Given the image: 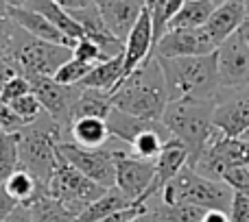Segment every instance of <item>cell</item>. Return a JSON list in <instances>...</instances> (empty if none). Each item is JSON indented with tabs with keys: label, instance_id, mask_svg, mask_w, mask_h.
I'll use <instances>...</instances> for the list:
<instances>
[{
	"label": "cell",
	"instance_id": "6da1fadb",
	"mask_svg": "<svg viewBox=\"0 0 249 222\" xmlns=\"http://www.w3.org/2000/svg\"><path fill=\"white\" fill-rule=\"evenodd\" d=\"M112 105L116 109L144 120H162V113L168 105V92L160 61L155 57L146 59L121 85L112 92Z\"/></svg>",
	"mask_w": 249,
	"mask_h": 222
},
{
	"label": "cell",
	"instance_id": "7a4b0ae2",
	"mask_svg": "<svg viewBox=\"0 0 249 222\" xmlns=\"http://www.w3.org/2000/svg\"><path fill=\"white\" fill-rule=\"evenodd\" d=\"M162 122L175 140L188 148L190 161H195L199 153L216 133L214 127V98H195V96H181V98L168 100L162 113Z\"/></svg>",
	"mask_w": 249,
	"mask_h": 222
},
{
	"label": "cell",
	"instance_id": "3957f363",
	"mask_svg": "<svg viewBox=\"0 0 249 222\" xmlns=\"http://www.w3.org/2000/svg\"><path fill=\"white\" fill-rule=\"evenodd\" d=\"M166 83L168 100L181 96L195 98H214L219 92V68H216V50L201 57H155Z\"/></svg>",
	"mask_w": 249,
	"mask_h": 222
},
{
	"label": "cell",
	"instance_id": "277c9868",
	"mask_svg": "<svg viewBox=\"0 0 249 222\" xmlns=\"http://www.w3.org/2000/svg\"><path fill=\"white\" fill-rule=\"evenodd\" d=\"M61 135H64V128L46 111H42L37 120H33L20 131V140H18L20 168L31 172L44 190L48 188L57 155H59L57 144L61 142Z\"/></svg>",
	"mask_w": 249,
	"mask_h": 222
},
{
	"label": "cell",
	"instance_id": "5b68a950",
	"mask_svg": "<svg viewBox=\"0 0 249 222\" xmlns=\"http://www.w3.org/2000/svg\"><path fill=\"white\" fill-rule=\"evenodd\" d=\"M164 205H177V203H190V205L203 207L206 211L219 209L228 211L232 207L234 190L225 181H212L195 172V168L184 166L158 194Z\"/></svg>",
	"mask_w": 249,
	"mask_h": 222
},
{
	"label": "cell",
	"instance_id": "8992f818",
	"mask_svg": "<svg viewBox=\"0 0 249 222\" xmlns=\"http://www.w3.org/2000/svg\"><path fill=\"white\" fill-rule=\"evenodd\" d=\"M4 57H9L24 77H55L57 70L72 59V48L37 39L18 26Z\"/></svg>",
	"mask_w": 249,
	"mask_h": 222
},
{
	"label": "cell",
	"instance_id": "52a82bcc",
	"mask_svg": "<svg viewBox=\"0 0 249 222\" xmlns=\"http://www.w3.org/2000/svg\"><path fill=\"white\" fill-rule=\"evenodd\" d=\"M105 192H107V188H103V185L94 183L92 179H88V176L83 174L81 170H77L61 153L57 155V161H55V168H53L51 181H48L46 194L53 196L55 201L64 203L70 209V214L79 216L90 203L101 198Z\"/></svg>",
	"mask_w": 249,
	"mask_h": 222
},
{
	"label": "cell",
	"instance_id": "ba28073f",
	"mask_svg": "<svg viewBox=\"0 0 249 222\" xmlns=\"http://www.w3.org/2000/svg\"><path fill=\"white\" fill-rule=\"evenodd\" d=\"M121 144H124V142L112 137L101 148H83V146L74 144V142L61 140L57 144V148L88 179H92L94 183L109 190V188H116V148Z\"/></svg>",
	"mask_w": 249,
	"mask_h": 222
},
{
	"label": "cell",
	"instance_id": "9c48e42d",
	"mask_svg": "<svg viewBox=\"0 0 249 222\" xmlns=\"http://www.w3.org/2000/svg\"><path fill=\"white\" fill-rule=\"evenodd\" d=\"M214 127L228 137L249 140V83L219 87L214 94Z\"/></svg>",
	"mask_w": 249,
	"mask_h": 222
},
{
	"label": "cell",
	"instance_id": "30bf717a",
	"mask_svg": "<svg viewBox=\"0 0 249 222\" xmlns=\"http://www.w3.org/2000/svg\"><path fill=\"white\" fill-rule=\"evenodd\" d=\"M31 92L35 98L39 100L42 109L64 128V133L70 127V113H72V105L79 98L81 90L77 85H64V83L55 81L53 77H29ZM64 137V135H61Z\"/></svg>",
	"mask_w": 249,
	"mask_h": 222
},
{
	"label": "cell",
	"instance_id": "8fae6325",
	"mask_svg": "<svg viewBox=\"0 0 249 222\" xmlns=\"http://www.w3.org/2000/svg\"><path fill=\"white\" fill-rule=\"evenodd\" d=\"M153 174L155 161L136 157L127 144H121L116 148V188L124 196L144 203V194L149 192Z\"/></svg>",
	"mask_w": 249,
	"mask_h": 222
},
{
	"label": "cell",
	"instance_id": "7c38bea8",
	"mask_svg": "<svg viewBox=\"0 0 249 222\" xmlns=\"http://www.w3.org/2000/svg\"><path fill=\"white\" fill-rule=\"evenodd\" d=\"M216 50V44L203 29H171L158 39L153 46V57H201L212 55Z\"/></svg>",
	"mask_w": 249,
	"mask_h": 222
},
{
	"label": "cell",
	"instance_id": "4fadbf2b",
	"mask_svg": "<svg viewBox=\"0 0 249 222\" xmlns=\"http://www.w3.org/2000/svg\"><path fill=\"white\" fill-rule=\"evenodd\" d=\"M216 68H219V87H238L249 83V48L234 33L216 48Z\"/></svg>",
	"mask_w": 249,
	"mask_h": 222
},
{
	"label": "cell",
	"instance_id": "5bb4252c",
	"mask_svg": "<svg viewBox=\"0 0 249 222\" xmlns=\"http://www.w3.org/2000/svg\"><path fill=\"white\" fill-rule=\"evenodd\" d=\"M153 17H151V11L142 9L138 22L133 24V29L129 31L127 39H124V50H123V79L129 77L136 68H140L146 59L153 57Z\"/></svg>",
	"mask_w": 249,
	"mask_h": 222
},
{
	"label": "cell",
	"instance_id": "9a60e30c",
	"mask_svg": "<svg viewBox=\"0 0 249 222\" xmlns=\"http://www.w3.org/2000/svg\"><path fill=\"white\" fill-rule=\"evenodd\" d=\"M70 16H72L74 20L81 24L86 37L99 44L109 59H112V57H116V55H121V52L124 50V42H123V39H118L116 35L107 29V24H105L103 16H101L99 7H96L94 2L86 4V7H81V9H72V11H70Z\"/></svg>",
	"mask_w": 249,
	"mask_h": 222
},
{
	"label": "cell",
	"instance_id": "2e32d148",
	"mask_svg": "<svg viewBox=\"0 0 249 222\" xmlns=\"http://www.w3.org/2000/svg\"><path fill=\"white\" fill-rule=\"evenodd\" d=\"M188 159H190L188 148H186L179 140H175V137L168 140L166 144H164L162 153L155 157V174H153V181H151L149 192L144 194V203L149 201V198L158 196L164 185L171 179H175L181 168L188 166Z\"/></svg>",
	"mask_w": 249,
	"mask_h": 222
},
{
	"label": "cell",
	"instance_id": "e0dca14e",
	"mask_svg": "<svg viewBox=\"0 0 249 222\" xmlns=\"http://www.w3.org/2000/svg\"><path fill=\"white\" fill-rule=\"evenodd\" d=\"M90 2L99 7L107 29L123 42L144 9V0H90Z\"/></svg>",
	"mask_w": 249,
	"mask_h": 222
},
{
	"label": "cell",
	"instance_id": "ac0fdd59",
	"mask_svg": "<svg viewBox=\"0 0 249 222\" xmlns=\"http://www.w3.org/2000/svg\"><path fill=\"white\" fill-rule=\"evenodd\" d=\"M247 20V11H245V0H225L219 7L212 11L210 20L206 22L203 29L208 31V35L212 37V42L219 48L221 42L234 35L238 31V26Z\"/></svg>",
	"mask_w": 249,
	"mask_h": 222
},
{
	"label": "cell",
	"instance_id": "d6986e66",
	"mask_svg": "<svg viewBox=\"0 0 249 222\" xmlns=\"http://www.w3.org/2000/svg\"><path fill=\"white\" fill-rule=\"evenodd\" d=\"M9 16H11V20L16 22L20 29H24L26 33L37 39H44V42H51V44H61V46H70V48L77 44L74 39H70L68 35L61 33L55 24H51L42 13L33 11V9H29V7H11V4H9Z\"/></svg>",
	"mask_w": 249,
	"mask_h": 222
},
{
	"label": "cell",
	"instance_id": "ffe728a7",
	"mask_svg": "<svg viewBox=\"0 0 249 222\" xmlns=\"http://www.w3.org/2000/svg\"><path fill=\"white\" fill-rule=\"evenodd\" d=\"M121 81H123V52L112 57V59L96 63L77 87L79 90H101L112 94L121 85Z\"/></svg>",
	"mask_w": 249,
	"mask_h": 222
},
{
	"label": "cell",
	"instance_id": "44dd1931",
	"mask_svg": "<svg viewBox=\"0 0 249 222\" xmlns=\"http://www.w3.org/2000/svg\"><path fill=\"white\" fill-rule=\"evenodd\" d=\"M112 140V133L103 118H79L68 127V140L83 148H101Z\"/></svg>",
	"mask_w": 249,
	"mask_h": 222
},
{
	"label": "cell",
	"instance_id": "7402d4cb",
	"mask_svg": "<svg viewBox=\"0 0 249 222\" xmlns=\"http://www.w3.org/2000/svg\"><path fill=\"white\" fill-rule=\"evenodd\" d=\"M22 7H29V9H33V11L42 13V16L46 17L51 24H55L61 33L68 35V37L74 39V42L86 37L81 24H79V22L70 16L68 9H64L61 4H57L55 0H26Z\"/></svg>",
	"mask_w": 249,
	"mask_h": 222
},
{
	"label": "cell",
	"instance_id": "603a6c76",
	"mask_svg": "<svg viewBox=\"0 0 249 222\" xmlns=\"http://www.w3.org/2000/svg\"><path fill=\"white\" fill-rule=\"evenodd\" d=\"M133 203H138V201H131L129 196H124L118 188H109L101 198H96L94 203H90V205L77 216L74 222H101L103 218H107L109 214H114V211H121L124 207H131Z\"/></svg>",
	"mask_w": 249,
	"mask_h": 222
},
{
	"label": "cell",
	"instance_id": "cb8c5ba5",
	"mask_svg": "<svg viewBox=\"0 0 249 222\" xmlns=\"http://www.w3.org/2000/svg\"><path fill=\"white\" fill-rule=\"evenodd\" d=\"M114 109L112 96L107 92L101 90H81L79 98L72 105V113H70V122L79 118H103L107 120L109 111Z\"/></svg>",
	"mask_w": 249,
	"mask_h": 222
},
{
	"label": "cell",
	"instance_id": "d4e9b609",
	"mask_svg": "<svg viewBox=\"0 0 249 222\" xmlns=\"http://www.w3.org/2000/svg\"><path fill=\"white\" fill-rule=\"evenodd\" d=\"M216 9L214 2L210 0H186L184 7L168 20L166 31L171 29H201L210 20L212 11Z\"/></svg>",
	"mask_w": 249,
	"mask_h": 222
},
{
	"label": "cell",
	"instance_id": "484cf974",
	"mask_svg": "<svg viewBox=\"0 0 249 222\" xmlns=\"http://www.w3.org/2000/svg\"><path fill=\"white\" fill-rule=\"evenodd\" d=\"M2 185H4V190L20 203V205H26V207L33 205L39 196L46 194V190L37 183V179H35L31 172L22 170V168H18V170L13 172Z\"/></svg>",
	"mask_w": 249,
	"mask_h": 222
},
{
	"label": "cell",
	"instance_id": "4316f807",
	"mask_svg": "<svg viewBox=\"0 0 249 222\" xmlns=\"http://www.w3.org/2000/svg\"><path fill=\"white\" fill-rule=\"evenodd\" d=\"M29 209H31L33 222H74L77 220V216L70 214V209L64 203L55 201L48 194L39 196L33 205H29Z\"/></svg>",
	"mask_w": 249,
	"mask_h": 222
},
{
	"label": "cell",
	"instance_id": "83f0119b",
	"mask_svg": "<svg viewBox=\"0 0 249 222\" xmlns=\"http://www.w3.org/2000/svg\"><path fill=\"white\" fill-rule=\"evenodd\" d=\"M18 133H0V185L20 168V150H18Z\"/></svg>",
	"mask_w": 249,
	"mask_h": 222
},
{
	"label": "cell",
	"instance_id": "f1b7e54d",
	"mask_svg": "<svg viewBox=\"0 0 249 222\" xmlns=\"http://www.w3.org/2000/svg\"><path fill=\"white\" fill-rule=\"evenodd\" d=\"M92 68H94L92 63H86V61L74 59L72 57V59H68L59 70H57L53 79L59 81V83H64V85H79V83L83 81V77H86Z\"/></svg>",
	"mask_w": 249,
	"mask_h": 222
},
{
	"label": "cell",
	"instance_id": "f546056e",
	"mask_svg": "<svg viewBox=\"0 0 249 222\" xmlns=\"http://www.w3.org/2000/svg\"><path fill=\"white\" fill-rule=\"evenodd\" d=\"M72 57H74V59L86 61V63H92V65H96V63H101V61L109 59V57L103 52V48H101L96 42L88 39V37L77 39V44L72 46Z\"/></svg>",
	"mask_w": 249,
	"mask_h": 222
},
{
	"label": "cell",
	"instance_id": "4dcf8cb0",
	"mask_svg": "<svg viewBox=\"0 0 249 222\" xmlns=\"http://www.w3.org/2000/svg\"><path fill=\"white\" fill-rule=\"evenodd\" d=\"M9 107L16 111L18 115H20L22 120H24L26 124H31L33 120L39 118V113H42V105H39V100L35 98L33 92H29V94L20 96V98H16L13 103H9Z\"/></svg>",
	"mask_w": 249,
	"mask_h": 222
},
{
	"label": "cell",
	"instance_id": "1f68e13d",
	"mask_svg": "<svg viewBox=\"0 0 249 222\" xmlns=\"http://www.w3.org/2000/svg\"><path fill=\"white\" fill-rule=\"evenodd\" d=\"M18 24L9 16V4L4 0H0V55L7 52V48L11 46V39L16 35Z\"/></svg>",
	"mask_w": 249,
	"mask_h": 222
},
{
	"label": "cell",
	"instance_id": "d6a6232c",
	"mask_svg": "<svg viewBox=\"0 0 249 222\" xmlns=\"http://www.w3.org/2000/svg\"><path fill=\"white\" fill-rule=\"evenodd\" d=\"M223 181L238 194L249 196V168L247 166H232L225 170Z\"/></svg>",
	"mask_w": 249,
	"mask_h": 222
},
{
	"label": "cell",
	"instance_id": "836d02e7",
	"mask_svg": "<svg viewBox=\"0 0 249 222\" xmlns=\"http://www.w3.org/2000/svg\"><path fill=\"white\" fill-rule=\"evenodd\" d=\"M29 92H31V81H29V77H24V74H16V77H13L11 81L4 85L2 94H0V100L9 105V103H13L16 98H20V96L29 94Z\"/></svg>",
	"mask_w": 249,
	"mask_h": 222
},
{
	"label": "cell",
	"instance_id": "e575fe53",
	"mask_svg": "<svg viewBox=\"0 0 249 222\" xmlns=\"http://www.w3.org/2000/svg\"><path fill=\"white\" fill-rule=\"evenodd\" d=\"M26 127V122L16 113L7 103L0 100V131L2 133H18Z\"/></svg>",
	"mask_w": 249,
	"mask_h": 222
},
{
	"label": "cell",
	"instance_id": "d590c367",
	"mask_svg": "<svg viewBox=\"0 0 249 222\" xmlns=\"http://www.w3.org/2000/svg\"><path fill=\"white\" fill-rule=\"evenodd\" d=\"M230 222H249V196L234 192L230 207Z\"/></svg>",
	"mask_w": 249,
	"mask_h": 222
},
{
	"label": "cell",
	"instance_id": "8d00e7d4",
	"mask_svg": "<svg viewBox=\"0 0 249 222\" xmlns=\"http://www.w3.org/2000/svg\"><path fill=\"white\" fill-rule=\"evenodd\" d=\"M16 74H20V70L16 68V63H13L9 57H0V94H2L4 85H7L9 81H11Z\"/></svg>",
	"mask_w": 249,
	"mask_h": 222
},
{
	"label": "cell",
	"instance_id": "74e56055",
	"mask_svg": "<svg viewBox=\"0 0 249 222\" xmlns=\"http://www.w3.org/2000/svg\"><path fill=\"white\" fill-rule=\"evenodd\" d=\"M18 205H20V203L4 190V185H0V222L4 218H9V214H13Z\"/></svg>",
	"mask_w": 249,
	"mask_h": 222
},
{
	"label": "cell",
	"instance_id": "f35d334b",
	"mask_svg": "<svg viewBox=\"0 0 249 222\" xmlns=\"http://www.w3.org/2000/svg\"><path fill=\"white\" fill-rule=\"evenodd\" d=\"M186 0H166V4H164V13H162V22H164V29H166L168 20H171L173 16H175L177 11H179L181 7H184Z\"/></svg>",
	"mask_w": 249,
	"mask_h": 222
},
{
	"label": "cell",
	"instance_id": "ab89813d",
	"mask_svg": "<svg viewBox=\"0 0 249 222\" xmlns=\"http://www.w3.org/2000/svg\"><path fill=\"white\" fill-rule=\"evenodd\" d=\"M2 222H33L31 218V209L26 205H18L13 214H9V218H4Z\"/></svg>",
	"mask_w": 249,
	"mask_h": 222
},
{
	"label": "cell",
	"instance_id": "60d3db41",
	"mask_svg": "<svg viewBox=\"0 0 249 222\" xmlns=\"http://www.w3.org/2000/svg\"><path fill=\"white\" fill-rule=\"evenodd\" d=\"M201 222H230V214L228 211H219V209H210L206 211Z\"/></svg>",
	"mask_w": 249,
	"mask_h": 222
},
{
	"label": "cell",
	"instance_id": "b9f144b4",
	"mask_svg": "<svg viewBox=\"0 0 249 222\" xmlns=\"http://www.w3.org/2000/svg\"><path fill=\"white\" fill-rule=\"evenodd\" d=\"M55 2L61 4L64 9H68V11H72V9H81L86 4H90V0H55Z\"/></svg>",
	"mask_w": 249,
	"mask_h": 222
},
{
	"label": "cell",
	"instance_id": "7bdbcfd3",
	"mask_svg": "<svg viewBox=\"0 0 249 222\" xmlns=\"http://www.w3.org/2000/svg\"><path fill=\"white\" fill-rule=\"evenodd\" d=\"M236 33L241 35V39H243V42H245V46L249 48V20H245L241 26H238V31H236Z\"/></svg>",
	"mask_w": 249,
	"mask_h": 222
},
{
	"label": "cell",
	"instance_id": "ee69618b",
	"mask_svg": "<svg viewBox=\"0 0 249 222\" xmlns=\"http://www.w3.org/2000/svg\"><path fill=\"white\" fill-rule=\"evenodd\" d=\"M129 222H158V218H155V214L151 209H146L144 214H140V216H136L133 220H129Z\"/></svg>",
	"mask_w": 249,
	"mask_h": 222
},
{
	"label": "cell",
	"instance_id": "f6af8a7d",
	"mask_svg": "<svg viewBox=\"0 0 249 222\" xmlns=\"http://www.w3.org/2000/svg\"><path fill=\"white\" fill-rule=\"evenodd\" d=\"M7 4H11V7H22V4L26 2V0H4Z\"/></svg>",
	"mask_w": 249,
	"mask_h": 222
},
{
	"label": "cell",
	"instance_id": "bcb514c9",
	"mask_svg": "<svg viewBox=\"0 0 249 222\" xmlns=\"http://www.w3.org/2000/svg\"><path fill=\"white\" fill-rule=\"evenodd\" d=\"M245 11H247V20H249V0H245Z\"/></svg>",
	"mask_w": 249,
	"mask_h": 222
},
{
	"label": "cell",
	"instance_id": "7dc6e473",
	"mask_svg": "<svg viewBox=\"0 0 249 222\" xmlns=\"http://www.w3.org/2000/svg\"><path fill=\"white\" fill-rule=\"evenodd\" d=\"M210 2H214L216 7H219V4H221V2H225V0H210Z\"/></svg>",
	"mask_w": 249,
	"mask_h": 222
},
{
	"label": "cell",
	"instance_id": "c3c4849f",
	"mask_svg": "<svg viewBox=\"0 0 249 222\" xmlns=\"http://www.w3.org/2000/svg\"><path fill=\"white\" fill-rule=\"evenodd\" d=\"M0 133H2V131H0Z\"/></svg>",
	"mask_w": 249,
	"mask_h": 222
},
{
	"label": "cell",
	"instance_id": "681fc988",
	"mask_svg": "<svg viewBox=\"0 0 249 222\" xmlns=\"http://www.w3.org/2000/svg\"><path fill=\"white\" fill-rule=\"evenodd\" d=\"M0 57H2V55H0Z\"/></svg>",
	"mask_w": 249,
	"mask_h": 222
},
{
	"label": "cell",
	"instance_id": "f907efd6",
	"mask_svg": "<svg viewBox=\"0 0 249 222\" xmlns=\"http://www.w3.org/2000/svg\"><path fill=\"white\" fill-rule=\"evenodd\" d=\"M247 168H249V166H247Z\"/></svg>",
	"mask_w": 249,
	"mask_h": 222
}]
</instances>
